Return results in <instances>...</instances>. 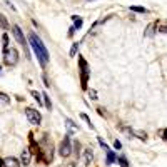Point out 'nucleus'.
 Here are the masks:
<instances>
[{"label":"nucleus","instance_id":"nucleus-12","mask_svg":"<svg viewBox=\"0 0 167 167\" xmlns=\"http://www.w3.org/2000/svg\"><path fill=\"white\" fill-rule=\"evenodd\" d=\"M130 10H132V12H137V13H147V8L137 7V5H132V7H130Z\"/></svg>","mask_w":167,"mask_h":167},{"label":"nucleus","instance_id":"nucleus-9","mask_svg":"<svg viewBox=\"0 0 167 167\" xmlns=\"http://www.w3.org/2000/svg\"><path fill=\"white\" fill-rule=\"evenodd\" d=\"M20 162L24 164V166H29V164H30V150L29 149H24V150H22Z\"/></svg>","mask_w":167,"mask_h":167},{"label":"nucleus","instance_id":"nucleus-7","mask_svg":"<svg viewBox=\"0 0 167 167\" xmlns=\"http://www.w3.org/2000/svg\"><path fill=\"white\" fill-rule=\"evenodd\" d=\"M122 130H125V132H129L130 135H134V137H137V139H140V140H146L147 139V134L146 132H142V130H135V129H122Z\"/></svg>","mask_w":167,"mask_h":167},{"label":"nucleus","instance_id":"nucleus-8","mask_svg":"<svg viewBox=\"0 0 167 167\" xmlns=\"http://www.w3.org/2000/svg\"><path fill=\"white\" fill-rule=\"evenodd\" d=\"M92 160H94V152H92V149H85L84 150V164H85V166H90Z\"/></svg>","mask_w":167,"mask_h":167},{"label":"nucleus","instance_id":"nucleus-19","mask_svg":"<svg viewBox=\"0 0 167 167\" xmlns=\"http://www.w3.org/2000/svg\"><path fill=\"white\" fill-rule=\"evenodd\" d=\"M117 160H119V164H120L122 167H129V162H127V159L125 157H119Z\"/></svg>","mask_w":167,"mask_h":167},{"label":"nucleus","instance_id":"nucleus-4","mask_svg":"<svg viewBox=\"0 0 167 167\" xmlns=\"http://www.w3.org/2000/svg\"><path fill=\"white\" fill-rule=\"evenodd\" d=\"M80 64V80H82V89H87V80H89V70H87V64L84 58L79 60Z\"/></svg>","mask_w":167,"mask_h":167},{"label":"nucleus","instance_id":"nucleus-15","mask_svg":"<svg viewBox=\"0 0 167 167\" xmlns=\"http://www.w3.org/2000/svg\"><path fill=\"white\" fill-rule=\"evenodd\" d=\"M0 27H2V29H5L7 30L8 29V24H7V18H5L4 15H2V13H0Z\"/></svg>","mask_w":167,"mask_h":167},{"label":"nucleus","instance_id":"nucleus-20","mask_svg":"<svg viewBox=\"0 0 167 167\" xmlns=\"http://www.w3.org/2000/svg\"><path fill=\"white\" fill-rule=\"evenodd\" d=\"M32 95H33V99L37 100L38 104H42V97H40V94H38V92H35V90H32Z\"/></svg>","mask_w":167,"mask_h":167},{"label":"nucleus","instance_id":"nucleus-13","mask_svg":"<svg viewBox=\"0 0 167 167\" xmlns=\"http://www.w3.org/2000/svg\"><path fill=\"white\" fill-rule=\"evenodd\" d=\"M0 102L2 104H10V97L7 94H4V92H0Z\"/></svg>","mask_w":167,"mask_h":167},{"label":"nucleus","instance_id":"nucleus-1","mask_svg":"<svg viewBox=\"0 0 167 167\" xmlns=\"http://www.w3.org/2000/svg\"><path fill=\"white\" fill-rule=\"evenodd\" d=\"M29 44H30V47H32V50H33V54L37 55V58H38V62L42 64V65L45 67L47 65V62H49V52H47V49H45V45L42 44V40L35 35V33H29Z\"/></svg>","mask_w":167,"mask_h":167},{"label":"nucleus","instance_id":"nucleus-24","mask_svg":"<svg viewBox=\"0 0 167 167\" xmlns=\"http://www.w3.org/2000/svg\"><path fill=\"white\" fill-rule=\"evenodd\" d=\"M114 147H115V149H120V147H122V144H120L119 140H115V142H114Z\"/></svg>","mask_w":167,"mask_h":167},{"label":"nucleus","instance_id":"nucleus-22","mask_svg":"<svg viewBox=\"0 0 167 167\" xmlns=\"http://www.w3.org/2000/svg\"><path fill=\"white\" fill-rule=\"evenodd\" d=\"M89 97L95 100V99H97V92H95V90H89Z\"/></svg>","mask_w":167,"mask_h":167},{"label":"nucleus","instance_id":"nucleus-2","mask_svg":"<svg viewBox=\"0 0 167 167\" xmlns=\"http://www.w3.org/2000/svg\"><path fill=\"white\" fill-rule=\"evenodd\" d=\"M72 152V146H70V137L65 135L64 140L60 142V147H58V154L62 155V157H67V155H70Z\"/></svg>","mask_w":167,"mask_h":167},{"label":"nucleus","instance_id":"nucleus-5","mask_svg":"<svg viewBox=\"0 0 167 167\" xmlns=\"http://www.w3.org/2000/svg\"><path fill=\"white\" fill-rule=\"evenodd\" d=\"M17 60H18V52L15 49H10L5 52V64L7 65H15Z\"/></svg>","mask_w":167,"mask_h":167},{"label":"nucleus","instance_id":"nucleus-16","mask_svg":"<svg viewBox=\"0 0 167 167\" xmlns=\"http://www.w3.org/2000/svg\"><path fill=\"white\" fill-rule=\"evenodd\" d=\"M42 97H44V104H45V107H47V109H50V107H52V104H50V99H49V95H47V94H42Z\"/></svg>","mask_w":167,"mask_h":167},{"label":"nucleus","instance_id":"nucleus-18","mask_svg":"<svg viewBox=\"0 0 167 167\" xmlns=\"http://www.w3.org/2000/svg\"><path fill=\"white\" fill-rule=\"evenodd\" d=\"M77 50H79V44H74V45H72V49H70V57H75Z\"/></svg>","mask_w":167,"mask_h":167},{"label":"nucleus","instance_id":"nucleus-14","mask_svg":"<svg viewBox=\"0 0 167 167\" xmlns=\"http://www.w3.org/2000/svg\"><path fill=\"white\" fill-rule=\"evenodd\" d=\"M2 42H4V52H7V50H8V35H7V33L2 35Z\"/></svg>","mask_w":167,"mask_h":167},{"label":"nucleus","instance_id":"nucleus-17","mask_svg":"<svg viewBox=\"0 0 167 167\" xmlns=\"http://www.w3.org/2000/svg\"><path fill=\"white\" fill-rule=\"evenodd\" d=\"M80 27H82V18L74 17V29H80Z\"/></svg>","mask_w":167,"mask_h":167},{"label":"nucleus","instance_id":"nucleus-25","mask_svg":"<svg viewBox=\"0 0 167 167\" xmlns=\"http://www.w3.org/2000/svg\"><path fill=\"white\" fill-rule=\"evenodd\" d=\"M0 167H5V162H4V159H0Z\"/></svg>","mask_w":167,"mask_h":167},{"label":"nucleus","instance_id":"nucleus-23","mask_svg":"<svg viewBox=\"0 0 167 167\" xmlns=\"http://www.w3.org/2000/svg\"><path fill=\"white\" fill-rule=\"evenodd\" d=\"M74 146H75V154L79 155V149H80V144H79V142H75Z\"/></svg>","mask_w":167,"mask_h":167},{"label":"nucleus","instance_id":"nucleus-10","mask_svg":"<svg viewBox=\"0 0 167 167\" xmlns=\"http://www.w3.org/2000/svg\"><path fill=\"white\" fill-rule=\"evenodd\" d=\"M4 162H5V167H20V164H18V160L15 157H8Z\"/></svg>","mask_w":167,"mask_h":167},{"label":"nucleus","instance_id":"nucleus-3","mask_svg":"<svg viewBox=\"0 0 167 167\" xmlns=\"http://www.w3.org/2000/svg\"><path fill=\"white\" fill-rule=\"evenodd\" d=\"M25 114H27V119H29V122L32 125H38L42 120V115L38 110H35V109H27L25 110Z\"/></svg>","mask_w":167,"mask_h":167},{"label":"nucleus","instance_id":"nucleus-11","mask_svg":"<svg viewBox=\"0 0 167 167\" xmlns=\"http://www.w3.org/2000/svg\"><path fill=\"white\" fill-rule=\"evenodd\" d=\"M65 125H67V129H69V132H74L77 127H75V124L70 120V119H65Z\"/></svg>","mask_w":167,"mask_h":167},{"label":"nucleus","instance_id":"nucleus-6","mask_svg":"<svg viewBox=\"0 0 167 167\" xmlns=\"http://www.w3.org/2000/svg\"><path fill=\"white\" fill-rule=\"evenodd\" d=\"M12 32H13V35H15V38H17V42H18V44H20V45H27V42H25V37H24V32H22L20 30V27H18V25H13L12 27Z\"/></svg>","mask_w":167,"mask_h":167},{"label":"nucleus","instance_id":"nucleus-21","mask_svg":"<svg viewBox=\"0 0 167 167\" xmlns=\"http://www.w3.org/2000/svg\"><path fill=\"white\" fill-rule=\"evenodd\" d=\"M80 117H82L84 120L87 122V124H89V127H90V129H94V125H92V124H90V119H89V117H87V115H85V114H82V115H80Z\"/></svg>","mask_w":167,"mask_h":167}]
</instances>
